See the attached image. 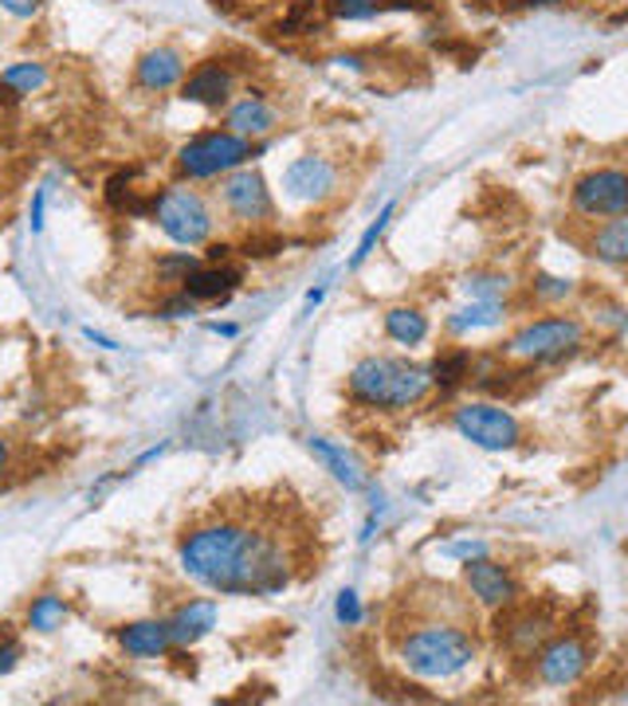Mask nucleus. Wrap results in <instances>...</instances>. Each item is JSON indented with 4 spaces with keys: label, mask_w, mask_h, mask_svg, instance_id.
Listing matches in <instances>:
<instances>
[{
    "label": "nucleus",
    "mask_w": 628,
    "mask_h": 706,
    "mask_svg": "<svg viewBox=\"0 0 628 706\" xmlns=\"http://www.w3.org/2000/svg\"><path fill=\"white\" fill-rule=\"evenodd\" d=\"M589 667V647L577 636H554L538 652V679L550 687H574Z\"/></svg>",
    "instance_id": "11"
},
{
    "label": "nucleus",
    "mask_w": 628,
    "mask_h": 706,
    "mask_svg": "<svg viewBox=\"0 0 628 706\" xmlns=\"http://www.w3.org/2000/svg\"><path fill=\"white\" fill-rule=\"evenodd\" d=\"M216 334H224V338H236V326H220V322H216Z\"/></svg>",
    "instance_id": "41"
},
{
    "label": "nucleus",
    "mask_w": 628,
    "mask_h": 706,
    "mask_svg": "<svg viewBox=\"0 0 628 706\" xmlns=\"http://www.w3.org/2000/svg\"><path fill=\"white\" fill-rule=\"evenodd\" d=\"M574 208L594 220L628 216V173L625 169H594L574 185Z\"/></svg>",
    "instance_id": "8"
},
{
    "label": "nucleus",
    "mask_w": 628,
    "mask_h": 706,
    "mask_svg": "<svg viewBox=\"0 0 628 706\" xmlns=\"http://www.w3.org/2000/svg\"><path fill=\"white\" fill-rule=\"evenodd\" d=\"M17 660H20L17 636H12V632H4V636H0V675H9L12 667H17Z\"/></svg>",
    "instance_id": "33"
},
{
    "label": "nucleus",
    "mask_w": 628,
    "mask_h": 706,
    "mask_svg": "<svg viewBox=\"0 0 628 706\" xmlns=\"http://www.w3.org/2000/svg\"><path fill=\"white\" fill-rule=\"evenodd\" d=\"M385 334L397 345H421L429 338V319L421 311H413V307H393L385 314Z\"/></svg>",
    "instance_id": "20"
},
{
    "label": "nucleus",
    "mask_w": 628,
    "mask_h": 706,
    "mask_svg": "<svg viewBox=\"0 0 628 706\" xmlns=\"http://www.w3.org/2000/svg\"><path fill=\"white\" fill-rule=\"evenodd\" d=\"M182 569L224 596L284 593L310 561V526L287 495L216 499L177 542Z\"/></svg>",
    "instance_id": "1"
},
{
    "label": "nucleus",
    "mask_w": 628,
    "mask_h": 706,
    "mask_svg": "<svg viewBox=\"0 0 628 706\" xmlns=\"http://www.w3.org/2000/svg\"><path fill=\"white\" fill-rule=\"evenodd\" d=\"M154 216L162 232L185 248H197L213 232V212L193 189H165L162 197H154Z\"/></svg>",
    "instance_id": "7"
},
{
    "label": "nucleus",
    "mask_w": 628,
    "mask_h": 706,
    "mask_svg": "<svg viewBox=\"0 0 628 706\" xmlns=\"http://www.w3.org/2000/svg\"><path fill=\"white\" fill-rule=\"evenodd\" d=\"M432 388V373L401 357H366L350 370V396L370 408H413Z\"/></svg>",
    "instance_id": "3"
},
{
    "label": "nucleus",
    "mask_w": 628,
    "mask_h": 706,
    "mask_svg": "<svg viewBox=\"0 0 628 706\" xmlns=\"http://www.w3.org/2000/svg\"><path fill=\"white\" fill-rule=\"evenodd\" d=\"M526 4H534V9H550V4H558V0H526Z\"/></svg>",
    "instance_id": "42"
},
{
    "label": "nucleus",
    "mask_w": 628,
    "mask_h": 706,
    "mask_svg": "<svg viewBox=\"0 0 628 706\" xmlns=\"http://www.w3.org/2000/svg\"><path fill=\"white\" fill-rule=\"evenodd\" d=\"M432 385L440 388H456L464 377H472V353L456 350V353H440L436 362H432Z\"/></svg>",
    "instance_id": "23"
},
{
    "label": "nucleus",
    "mask_w": 628,
    "mask_h": 706,
    "mask_svg": "<svg viewBox=\"0 0 628 706\" xmlns=\"http://www.w3.org/2000/svg\"><path fill=\"white\" fill-rule=\"evenodd\" d=\"M63 621H68V604H63V596H55V593L35 596L32 609H28V629H35V632H55V629H63Z\"/></svg>",
    "instance_id": "24"
},
{
    "label": "nucleus",
    "mask_w": 628,
    "mask_h": 706,
    "mask_svg": "<svg viewBox=\"0 0 628 706\" xmlns=\"http://www.w3.org/2000/svg\"><path fill=\"white\" fill-rule=\"evenodd\" d=\"M200 263H197V256H189V251H182V256H169V259H162L157 263V271H162L169 283H185L189 279V271H197Z\"/></svg>",
    "instance_id": "30"
},
{
    "label": "nucleus",
    "mask_w": 628,
    "mask_h": 706,
    "mask_svg": "<svg viewBox=\"0 0 628 706\" xmlns=\"http://www.w3.org/2000/svg\"><path fill=\"white\" fill-rule=\"evenodd\" d=\"M393 208H397V205H393V200H389V205L378 212V220H373V225L366 228L362 243H358V251H353V259H350L353 268H358V263H366V256H370V251H373V243H378V240H381V232H385V225H389V216H393Z\"/></svg>",
    "instance_id": "28"
},
{
    "label": "nucleus",
    "mask_w": 628,
    "mask_h": 706,
    "mask_svg": "<svg viewBox=\"0 0 628 706\" xmlns=\"http://www.w3.org/2000/svg\"><path fill=\"white\" fill-rule=\"evenodd\" d=\"M9 459H12V451H9V439H0V471H9Z\"/></svg>",
    "instance_id": "39"
},
{
    "label": "nucleus",
    "mask_w": 628,
    "mask_h": 706,
    "mask_svg": "<svg viewBox=\"0 0 628 706\" xmlns=\"http://www.w3.org/2000/svg\"><path fill=\"white\" fill-rule=\"evenodd\" d=\"M594 256L605 263H628V216H612L594 236Z\"/></svg>",
    "instance_id": "21"
},
{
    "label": "nucleus",
    "mask_w": 628,
    "mask_h": 706,
    "mask_svg": "<svg viewBox=\"0 0 628 706\" xmlns=\"http://www.w3.org/2000/svg\"><path fill=\"white\" fill-rule=\"evenodd\" d=\"M327 9L334 20H373L381 12V0H330Z\"/></svg>",
    "instance_id": "27"
},
{
    "label": "nucleus",
    "mask_w": 628,
    "mask_h": 706,
    "mask_svg": "<svg viewBox=\"0 0 628 706\" xmlns=\"http://www.w3.org/2000/svg\"><path fill=\"white\" fill-rule=\"evenodd\" d=\"M0 83L12 86L17 95H32V91H40V86L48 83V71H43L40 63H12V68L0 75Z\"/></svg>",
    "instance_id": "25"
},
{
    "label": "nucleus",
    "mask_w": 628,
    "mask_h": 706,
    "mask_svg": "<svg viewBox=\"0 0 628 706\" xmlns=\"http://www.w3.org/2000/svg\"><path fill=\"white\" fill-rule=\"evenodd\" d=\"M310 451L322 459V467H327L330 475H334L338 482H342L346 491H366V471L358 467V459H350L342 448H334V444H327L322 436H310L307 439Z\"/></svg>",
    "instance_id": "18"
},
{
    "label": "nucleus",
    "mask_w": 628,
    "mask_h": 706,
    "mask_svg": "<svg viewBox=\"0 0 628 706\" xmlns=\"http://www.w3.org/2000/svg\"><path fill=\"white\" fill-rule=\"evenodd\" d=\"M224 208L236 216V220H267L276 212L271 205V193H267V181L256 169H233L224 177Z\"/></svg>",
    "instance_id": "10"
},
{
    "label": "nucleus",
    "mask_w": 628,
    "mask_h": 706,
    "mask_svg": "<svg viewBox=\"0 0 628 706\" xmlns=\"http://www.w3.org/2000/svg\"><path fill=\"white\" fill-rule=\"evenodd\" d=\"M507 291H511L507 276H472V279H467V294H472V299H480V302H500Z\"/></svg>",
    "instance_id": "26"
},
{
    "label": "nucleus",
    "mask_w": 628,
    "mask_h": 706,
    "mask_svg": "<svg viewBox=\"0 0 628 706\" xmlns=\"http://www.w3.org/2000/svg\"><path fill=\"white\" fill-rule=\"evenodd\" d=\"M106 205L119 208V212H130L134 208V189H130V173H114L106 181Z\"/></svg>",
    "instance_id": "29"
},
{
    "label": "nucleus",
    "mask_w": 628,
    "mask_h": 706,
    "mask_svg": "<svg viewBox=\"0 0 628 706\" xmlns=\"http://www.w3.org/2000/svg\"><path fill=\"white\" fill-rule=\"evenodd\" d=\"M385 4H389V0H381V9H385Z\"/></svg>",
    "instance_id": "43"
},
{
    "label": "nucleus",
    "mask_w": 628,
    "mask_h": 706,
    "mask_svg": "<svg viewBox=\"0 0 628 706\" xmlns=\"http://www.w3.org/2000/svg\"><path fill=\"white\" fill-rule=\"evenodd\" d=\"M452 424L464 439H472L483 451H511L523 439V424L507 413L503 405H487V401H472L452 413Z\"/></svg>",
    "instance_id": "6"
},
{
    "label": "nucleus",
    "mask_w": 628,
    "mask_h": 706,
    "mask_svg": "<svg viewBox=\"0 0 628 706\" xmlns=\"http://www.w3.org/2000/svg\"><path fill=\"white\" fill-rule=\"evenodd\" d=\"M284 185L295 200H327L338 185V169L327 157L307 154L299 162H291V169L284 173Z\"/></svg>",
    "instance_id": "12"
},
{
    "label": "nucleus",
    "mask_w": 628,
    "mask_h": 706,
    "mask_svg": "<svg viewBox=\"0 0 628 706\" xmlns=\"http://www.w3.org/2000/svg\"><path fill=\"white\" fill-rule=\"evenodd\" d=\"M119 644L126 647V655H138V660H157L173 647L169 621H134L119 632Z\"/></svg>",
    "instance_id": "15"
},
{
    "label": "nucleus",
    "mask_w": 628,
    "mask_h": 706,
    "mask_svg": "<svg viewBox=\"0 0 628 706\" xmlns=\"http://www.w3.org/2000/svg\"><path fill=\"white\" fill-rule=\"evenodd\" d=\"M43 208H48V189H35V200H32V232H40V228H43Z\"/></svg>",
    "instance_id": "37"
},
{
    "label": "nucleus",
    "mask_w": 628,
    "mask_h": 706,
    "mask_svg": "<svg viewBox=\"0 0 628 706\" xmlns=\"http://www.w3.org/2000/svg\"><path fill=\"white\" fill-rule=\"evenodd\" d=\"M464 585L483 609H507L518 601V581L507 565L491 558H467L464 565Z\"/></svg>",
    "instance_id": "9"
},
{
    "label": "nucleus",
    "mask_w": 628,
    "mask_h": 706,
    "mask_svg": "<svg viewBox=\"0 0 628 706\" xmlns=\"http://www.w3.org/2000/svg\"><path fill=\"white\" fill-rule=\"evenodd\" d=\"M534 291L543 294V299H566L574 287H569V279H550V276H543L538 283H534Z\"/></svg>",
    "instance_id": "34"
},
{
    "label": "nucleus",
    "mask_w": 628,
    "mask_h": 706,
    "mask_svg": "<svg viewBox=\"0 0 628 706\" xmlns=\"http://www.w3.org/2000/svg\"><path fill=\"white\" fill-rule=\"evenodd\" d=\"M83 334L91 338V342H95V345H103V350H114V342H111V338H106V334H95V330H91V326H86Z\"/></svg>",
    "instance_id": "38"
},
{
    "label": "nucleus",
    "mask_w": 628,
    "mask_h": 706,
    "mask_svg": "<svg viewBox=\"0 0 628 706\" xmlns=\"http://www.w3.org/2000/svg\"><path fill=\"white\" fill-rule=\"evenodd\" d=\"M500 322H503V302H480L475 299L467 311L452 314L447 326L456 330V334H472V330H491V326H500Z\"/></svg>",
    "instance_id": "22"
},
{
    "label": "nucleus",
    "mask_w": 628,
    "mask_h": 706,
    "mask_svg": "<svg viewBox=\"0 0 628 706\" xmlns=\"http://www.w3.org/2000/svg\"><path fill=\"white\" fill-rule=\"evenodd\" d=\"M276 251H284L279 236H251V240L244 243V256H276Z\"/></svg>",
    "instance_id": "32"
},
{
    "label": "nucleus",
    "mask_w": 628,
    "mask_h": 706,
    "mask_svg": "<svg viewBox=\"0 0 628 706\" xmlns=\"http://www.w3.org/2000/svg\"><path fill=\"white\" fill-rule=\"evenodd\" d=\"M236 287H240V271L213 263V268L189 271V279L182 283V291L189 294L193 302H220V299H228Z\"/></svg>",
    "instance_id": "16"
},
{
    "label": "nucleus",
    "mask_w": 628,
    "mask_h": 706,
    "mask_svg": "<svg viewBox=\"0 0 628 706\" xmlns=\"http://www.w3.org/2000/svg\"><path fill=\"white\" fill-rule=\"evenodd\" d=\"M475 660V636L456 621H421L401 640V664L416 679H452Z\"/></svg>",
    "instance_id": "2"
},
{
    "label": "nucleus",
    "mask_w": 628,
    "mask_h": 706,
    "mask_svg": "<svg viewBox=\"0 0 628 706\" xmlns=\"http://www.w3.org/2000/svg\"><path fill=\"white\" fill-rule=\"evenodd\" d=\"M271 126H276V111L259 95L240 98V103L228 111V129L240 134V138H264V134H271Z\"/></svg>",
    "instance_id": "17"
},
{
    "label": "nucleus",
    "mask_w": 628,
    "mask_h": 706,
    "mask_svg": "<svg viewBox=\"0 0 628 706\" xmlns=\"http://www.w3.org/2000/svg\"><path fill=\"white\" fill-rule=\"evenodd\" d=\"M40 4H43V0H0V9L9 12V17H20V20L35 17V12H40Z\"/></svg>",
    "instance_id": "36"
},
{
    "label": "nucleus",
    "mask_w": 628,
    "mask_h": 706,
    "mask_svg": "<svg viewBox=\"0 0 628 706\" xmlns=\"http://www.w3.org/2000/svg\"><path fill=\"white\" fill-rule=\"evenodd\" d=\"M233 95V71L224 68L220 60H208L193 71L189 79L182 83V98L197 106H224Z\"/></svg>",
    "instance_id": "13"
},
{
    "label": "nucleus",
    "mask_w": 628,
    "mask_h": 706,
    "mask_svg": "<svg viewBox=\"0 0 628 706\" xmlns=\"http://www.w3.org/2000/svg\"><path fill=\"white\" fill-rule=\"evenodd\" d=\"M138 86L146 91H169L185 79V55L177 48H154L138 60Z\"/></svg>",
    "instance_id": "14"
},
{
    "label": "nucleus",
    "mask_w": 628,
    "mask_h": 706,
    "mask_svg": "<svg viewBox=\"0 0 628 706\" xmlns=\"http://www.w3.org/2000/svg\"><path fill=\"white\" fill-rule=\"evenodd\" d=\"M310 28H315V4H310V0L295 4V9L287 12V20H279V32L284 35H299V32H310Z\"/></svg>",
    "instance_id": "31"
},
{
    "label": "nucleus",
    "mask_w": 628,
    "mask_h": 706,
    "mask_svg": "<svg viewBox=\"0 0 628 706\" xmlns=\"http://www.w3.org/2000/svg\"><path fill=\"white\" fill-rule=\"evenodd\" d=\"M213 624H216V604H213V601H193V604H185V609L169 621L173 644H182V647L197 644V640L205 636V632L213 629Z\"/></svg>",
    "instance_id": "19"
},
{
    "label": "nucleus",
    "mask_w": 628,
    "mask_h": 706,
    "mask_svg": "<svg viewBox=\"0 0 628 706\" xmlns=\"http://www.w3.org/2000/svg\"><path fill=\"white\" fill-rule=\"evenodd\" d=\"M251 157V142L233 134V129H213V134H200V138L185 142L177 165H182L185 177L200 181V177H220V173L240 169Z\"/></svg>",
    "instance_id": "5"
},
{
    "label": "nucleus",
    "mask_w": 628,
    "mask_h": 706,
    "mask_svg": "<svg viewBox=\"0 0 628 706\" xmlns=\"http://www.w3.org/2000/svg\"><path fill=\"white\" fill-rule=\"evenodd\" d=\"M586 330L577 319H566V314H554V319H538L526 322L523 330H515L507 342V353L518 357V362L543 365V362H558L566 353H574L581 345Z\"/></svg>",
    "instance_id": "4"
},
{
    "label": "nucleus",
    "mask_w": 628,
    "mask_h": 706,
    "mask_svg": "<svg viewBox=\"0 0 628 706\" xmlns=\"http://www.w3.org/2000/svg\"><path fill=\"white\" fill-rule=\"evenodd\" d=\"M338 621L350 624V629L362 621V609H358V593H342V596H338Z\"/></svg>",
    "instance_id": "35"
},
{
    "label": "nucleus",
    "mask_w": 628,
    "mask_h": 706,
    "mask_svg": "<svg viewBox=\"0 0 628 706\" xmlns=\"http://www.w3.org/2000/svg\"><path fill=\"white\" fill-rule=\"evenodd\" d=\"M228 251H233V248H224V243H216V248H208V259H213V263H220V259H228Z\"/></svg>",
    "instance_id": "40"
}]
</instances>
